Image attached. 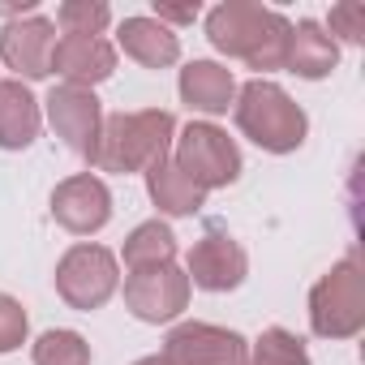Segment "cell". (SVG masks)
<instances>
[{"label":"cell","instance_id":"6da1fadb","mask_svg":"<svg viewBox=\"0 0 365 365\" xmlns=\"http://www.w3.org/2000/svg\"><path fill=\"white\" fill-rule=\"evenodd\" d=\"M207 35L220 52L228 56H241L250 69H284V56H288V18H279L275 9H262V5H250V0H228V5L211 9L207 18Z\"/></svg>","mask_w":365,"mask_h":365},{"label":"cell","instance_id":"7a4b0ae2","mask_svg":"<svg viewBox=\"0 0 365 365\" xmlns=\"http://www.w3.org/2000/svg\"><path fill=\"white\" fill-rule=\"evenodd\" d=\"M172 112L146 108V112H120L108 116L99 129V142L91 150V163L103 172H138V168H155L159 159H168L172 146Z\"/></svg>","mask_w":365,"mask_h":365},{"label":"cell","instance_id":"3957f363","mask_svg":"<svg viewBox=\"0 0 365 365\" xmlns=\"http://www.w3.org/2000/svg\"><path fill=\"white\" fill-rule=\"evenodd\" d=\"M237 125L245 138H254L262 150L288 155L305 142V112L275 86V82H245L237 99Z\"/></svg>","mask_w":365,"mask_h":365},{"label":"cell","instance_id":"277c9868","mask_svg":"<svg viewBox=\"0 0 365 365\" xmlns=\"http://www.w3.org/2000/svg\"><path fill=\"white\" fill-rule=\"evenodd\" d=\"M309 322L327 339L356 335L365 322V292H361V267L356 258H344L309 297Z\"/></svg>","mask_w":365,"mask_h":365},{"label":"cell","instance_id":"5b68a950","mask_svg":"<svg viewBox=\"0 0 365 365\" xmlns=\"http://www.w3.org/2000/svg\"><path fill=\"white\" fill-rule=\"evenodd\" d=\"M176 168L207 194V190L232 185V180L241 176V150L232 146V138L224 129L190 125L185 133H180V142H176Z\"/></svg>","mask_w":365,"mask_h":365},{"label":"cell","instance_id":"8992f818","mask_svg":"<svg viewBox=\"0 0 365 365\" xmlns=\"http://www.w3.org/2000/svg\"><path fill=\"white\" fill-rule=\"evenodd\" d=\"M56 288L73 309H99L116 292V258L103 245H73L56 267Z\"/></svg>","mask_w":365,"mask_h":365},{"label":"cell","instance_id":"52a82bcc","mask_svg":"<svg viewBox=\"0 0 365 365\" xmlns=\"http://www.w3.org/2000/svg\"><path fill=\"white\" fill-rule=\"evenodd\" d=\"M125 301L142 322H168L185 309L190 301V275L168 267H150V271H129L125 279Z\"/></svg>","mask_w":365,"mask_h":365},{"label":"cell","instance_id":"ba28073f","mask_svg":"<svg viewBox=\"0 0 365 365\" xmlns=\"http://www.w3.org/2000/svg\"><path fill=\"white\" fill-rule=\"evenodd\" d=\"M163 356L172 365H245V339L211 322H185L168 335Z\"/></svg>","mask_w":365,"mask_h":365},{"label":"cell","instance_id":"9c48e42d","mask_svg":"<svg viewBox=\"0 0 365 365\" xmlns=\"http://www.w3.org/2000/svg\"><path fill=\"white\" fill-rule=\"evenodd\" d=\"M48 120L65 138L69 150H78V155L91 159V150L99 142V129H103V112H99V99L91 91H82V86H56L48 95Z\"/></svg>","mask_w":365,"mask_h":365},{"label":"cell","instance_id":"30bf717a","mask_svg":"<svg viewBox=\"0 0 365 365\" xmlns=\"http://www.w3.org/2000/svg\"><path fill=\"white\" fill-rule=\"evenodd\" d=\"M52 215H56L61 228H69V232H78V237H91V232H99V228L108 224L112 198H108V190H103L99 176L82 172V176H69L65 185H56V194H52Z\"/></svg>","mask_w":365,"mask_h":365},{"label":"cell","instance_id":"8fae6325","mask_svg":"<svg viewBox=\"0 0 365 365\" xmlns=\"http://www.w3.org/2000/svg\"><path fill=\"white\" fill-rule=\"evenodd\" d=\"M52 48H56V22H48V18L9 22L5 35H0V61L22 78H48Z\"/></svg>","mask_w":365,"mask_h":365},{"label":"cell","instance_id":"7c38bea8","mask_svg":"<svg viewBox=\"0 0 365 365\" xmlns=\"http://www.w3.org/2000/svg\"><path fill=\"white\" fill-rule=\"evenodd\" d=\"M245 279V250L224 237V232H207L194 250H190V284L207 288V292H228Z\"/></svg>","mask_w":365,"mask_h":365},{"label":"cell","instance_id":"4fadbf2b","mask_svg":"<svg viewBox=\"0 0 365 365\" xmlns=\"http://www.w3.org/2000/svg\"><path fill=\"white\" fill-rule=\"evenodd\" d=\"M52 69L65 78V86H82V91H91L95 82L112 78V69H116V52H112V43L91 39V35H61L56 48H52Z\"/></svg>","mask_w":365,"mask_h":365},{"label":"cell","instance_id":"5bb4252c","mask_svg":"<svg viewBox=\"0 0 365 365\" xmlns=\"http://www.w3.org/2000/svg\"><path fill=\"white\" fill-rule=\"evenodd\" d=\"M180 99L198 112L220 116L237 99V78H232V69H224L215 61H194V65L180 69Z\"/></svg>","mask_w":365,"mask_h":365},{"label":"cell","instance_id":"9a60e30c","mask_svg":"<svg viewBox=\"0 0 365 365\" xmlns=\"http://www.w3.org/2000/svg\"><path fill=\"white\" fill-rule=\"evenodd\" d=\"M39 138V103L22 82H0V146L22 150Z\"/></svg>","mask_w":365,"mask_h":365},{"label":"cell","instance_id":"2e32d148","mask_svg":"<svg viewBox=\"0 0 365 365\" xmlns=\"http://www.w3.org/2000/svg\"><path fill=\"white\" fill-rule=\"evenodd\" d=\"M120 48L125 56H133L146 69H163L180 56V43L168 26H159L155 18H125L120 22Z\"/></svg>","mask_w":365,"mask_h":365},{"label":"cell","instance_id":"e0dca14e","mask_svg":"<svg viewBox=\"0 0 365 365\" xmlns=\"http://www.w3.org/2000/svg\"><path fill=\"white\" fill-rule=\"evenodd\" d=\"M335 61H339V48H335V39H331L318 22H301V26L288 35V56H284V65H288L292 73H301V78H327V73L335 69Z\"/></svg>","mask_w":365,"mask_h":365},{"label":"cell","instance_id":"ac0fdd59","mask_svg":"<svg viewBox=\"0 0 365 365\" xmlns=\"http://www.w3.org/2000/svg\"><path fill=\"white\" fill-rule=\"evenodd\" d=\"M146 185H150L155 207L168 211V215H194L202 207V198H207L194 180L180 172L176 163H168V159H159L155 168H146Z\"/></svg>","mask_w":365,"mask_h":365},{"label":"cell","instance_id":"d6986e66","mask_svg":"<svg viewBox=\"0 0 365 365\" xmlns=\"http://www.w3.org/2000/svg\"><path fill=\"white\" fill-rule=\"evenodd\" d=\"M176 254V237L168 224L150 220L142 228H133V237L125 241V267L129 271H150V267H168Z\"/></svg>","mask_w":365,"mask_h":365},{"label":"cell","instance_id":"ffe728a7","mask_svg":"<svg viewBox=\"0 0 365 365\" xmlns=\"http://www.w3.org/2000/svg\"><path fill=\"white\" fill-rule=\"evenodd\" d=\"M112 22V9L103 5V0H65V5L56 9V26L65 35H91L99 39V31Z\"/></svg>","mask_w":365,"mask_h":365},{"label":"cell","instance_id":"44dd1931","mask_svg":"<svg viewBox=\"0 0 365 365\" xmlns=\"http://www.w3.org/2000/svg\"><path fill=\"white\" fill-rule=\"evenodd\" d=\"M35 365H91V344L78 331H48L35 344Z\"/></svg>","mask_w":365,"mask_h":365},{"label":"cell","instance_id":"7402d4cb","mask_svg":"<svg viewBox=\"0 0 365 365\" xmlns=\"http://www.w3.org/2000/svg\"><path fill=\"white\" fill-rule=\"evenodd\" d=\"M250 365H309V352L297 335H288L284 327H271L258 348H254V361Z\"/></svg>","mask_w":365,"mask_h":365},{"label":"cell","instance_id":"603a6c76","mask_svg":"<svg viewBox=\"0 0 365 365\" xmlns=\"http://www.w3.org/2000/svg\"><path fill=\"white\" fill-rule=\"evenodd\" d=\"M26 339V309L0 292V352H14Z\"/></svg>","mask_w":365,"mask_h":365},{"label":"cell","instance_id":"cb8c5ba5","mask_svg":"<svg viewBox=\"0 0 365 365\" xmlns=\"http://www.w3.org/2000/svg\"><path fill=\"white\" fill-rule=\"evenodd\" d=\"M331 35H344L348 43L365 39V5H335L331 9Z\"/></svg>","mask_w":365,"mask_h":365},{"label":"cell","instance_id":"d4e9b609","mask_svg":"<svg viewBox=\"0 0 365 365\" xmlns=\"http://www.w3.org/2000/svg\"><path fill=\"white\" fill-rule=\"evenodd\" d=\"M198 18V0L194 5H155V22L163 26V22H176V26H185V22H194Z\"/></svg>","mask_w":365,"mask_h":365},{"label":"cell","instance_id":"484cf974","mask_svg":"<svg viewBox=\"0 0 365 365\" xmlns=\"http://www.w3.org/2000/svg\"><path fill=\"white\" fill-rule=\"evenodd\" d=\"M35 0H22V5H0V14H31Z\"/></svg>","mask_w":365,"mask_h":365},{"label":"cell","instance_id":"4316f807","mask_svg":"<svg viewBox=\"0 0 365 365\" xmlns=\"http://www.w3.org/2000/svg\"><path fill=\"white\" fill-rule=\"evenodd\" d=\"M138 365H172L168 356H146V361H138Z\"/></svg>","mask_w":365,"mask_h":365}]
</instances>
